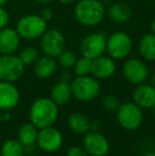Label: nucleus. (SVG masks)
<instances>
[{"instance_id":"1","label":"nucleus","mask_w":155,"mask_h":156,"mask_svg":"<svg viewBox=\"0 0 155 156\" xmlns=\"http://www.w3.org/2000/svg\"><path fill=\"white\" fill-rule=\"evenodd\" d=\"M29 117L37 129L52 126L58 120V107L50 98H39L30 107Z\"/></svg>"},{"instance_id":"2","label":"nucleus","mask_w":155,"mask_h":156,"mask_svg":"<svg viewBox=\"0 0 155 156\" xmlns=\"http://www.w3.org/2000/svg\"><path fill=\"white\" fill-rule=\"evenodd\" d=\"M75 16L84 26H97L105 16V8L99 0H80L75 8Z\"/></svg>"},{"instance_id":"3","label":"nucleus","mask_w":155,"mask_h":156,"mask_svg":"<svg viewBox=\"0 0 155 156\" xmlns=\"http://www.w3.org/2000/svg\"><path fill=\"white\" fill-rule=\"evenodd\" d=\"M16 31L20 38L28 41L39 38L47 31V21L44 20L39 15H26L17 21Z\"/></svg>"},{"instance_id":"4","label":"nucleus","mask_w":155,"mask_h":156,"mask_svg":"<svg viewBox=\"0 0 155 156\" xmlns=\"http://www.w3.org/2000/svg\"><path fill=\"white\" fill-rule=\"evenodd\" d=\"M72 96L79 101L87 102L96 99L100 94L101 87L95 78L88 76H77L70 84Z\"/></svg>"},{"instance_id":"5","label":"nucleus","mask_w":155,"mask_h":156,"mask_svg":"<svg viewBox=\"0 0 155 156\" xmlns=\"http://www.w3.org/2000/svg\"><path fill=\"white\" fill-rule=\"evenodd\" d=\"M141 108L134 102H125L120 104L117 109V121L124 129L135 131L143 123Z\"/></svg>"},{"instance_id":"6","label":"nucleus","mask_w":155,"mask_h":156,"mask_svg":"<svg viewBox=\"0 0 155 156\" xmlns=\"http://www.w3.org/2000/svg\"><path fill=\"white\" fill-rule=\"evenodd\" d=\"M133 47L132 38L125 32H115L106 39V51L114 60H122L130 54Z\"/></svg>"},{"instance_id":"7","label":"nucleus","mask_w":155,"mask_h":156,"mask_svg":"<svg viewBox=\"0 0 155 156\" xmlns=\"http://www.w3.org/2000/svg\"><path fill=\"white\" fill-rule=\"evenodd\" d=\"M25 65L18 56L14 54H1L0 55V81L15 82L23 76Z\"/></svg>"},{"instance_id":"8","label":"nucleus","mask_w":155,"mask_h":156,"mask_svg":"<svg viewBox=\"0 0 155 156\" xmlns=\"http://www.w3.org/2000/svg\"><path fill=\"white\" fill-rule=\"evenodd\" d=\"M65 37L58 30H47L41 36V49L45 55L58 58L65 50Z\"/></svg>"},{"instance_id":"9","label":"nucleus","mask_w":155,"mask_h":156,"mask_svg":"<svg viewBox=\"0 0 155 156\" xmlns=\"http://www.w3.org/2000/svg\"><path fill=\"white\" fill-rule=\"evenodd\" d=\"M106 51V38L101 33H91L85 36L80 44V52L82 56L90 60L103 55Z\"/></svg>"},{"instance_id":"10","label":"nucleus","mask_w":155,"mask_h":156,"mask_svg":"<svg viewBox=\"0 0 155 156\" xmlns=\"http://www.w3.org/2000/svg\"><path fill=\"white\" fill-rule=\"evenodd\" d=\"M37 142L39 149L47 153L56 152L63 144L62 133L52 125L41 129L37 135Z\"/></svg>"},{"instance_id":"11","label":"nucleus","mask_w":155,"mask_h":156,"mask_svg":"<svg viewBox=\"0 0 155 156\" xmlns=\"http://www.w3.org/2000/svg\"><path fill=\"white\" fill-rule=\"evenodd\" d=\"M83 148L90 156H105L110 151V144L102 134L88 131L83 139Z\"/></svg>"},{"instance_id":"12","label":"nucleus","mask_w":155,"mask_h":156,"mask_svg":"<svg viewBox=\"0 0 155 156\" xmlns=\"http://www.w3.org/2000/svg\"><path fill=\"white\" fill-rule=\"evenodd\" d=\"M123 74L132 84H143L149 76L147 65L139 58H130L123 65Z\"/></svg>"},{"instance_id":"13","label":"nucleus","mask_w":155,"mask_h":156,"mask_svg":"<svg viewBox=\"0 0 155 156\" xmlns=\"http://www.w3.org/2000/svg\"><path fill=\"white\" fill-rule=\"evenodd\" d=\"M20 94L15 85L11 82H0V109L10 111L17 106Z\"/></svg>"},{"instance_id":"14","label":"nucleus","mask_w":155,"mask_h":156,"mask_svg":"<svg viewBox=\"0 0 155 156\" xmlns=\"http://www.w3.org/2000/svg\"><path fill=\"white\" fill-rule=\"evenodd\" d=\"M20 36L16 29L3 28L0 30V54H13L19 47Z\"/></svg>"},{"instance_id":"15","label":"nucleus","mask_w":155,"mask_h":156,"mask_svg":"<svg viewBox=\"0 0 155 156\" xmlns=\"http://www.w3.org/2000/svg\"><path fill=\"white\" fill-rule=\"evenodd\" d=\"M116 71V63L114 58L107 56H99L93 60L91 63V72L97 79H107L112 76Z\"/></svg>"},{"instance_id":"16","label":"nucleus","mask_w":155,"mask_h":156,"mask_svg":"<svg viewBox=\"0 0 155 156\" xmlns=\"http://www.w3.org/2000/svg\"><path fill=\"white\" fill-rule=\"evenodd\" d=\"M134 103L140 108H153L155 106V87L149 84H139L133 93Z\"/></svg>"},{"instance_id":"17","label":"nucleus","mask_w":155,"mask_h":156,"mask_svg":"<svg viewBox=\"0 0 155 156\" xmlns=\"http://www.w3.org/2000/svg\"><path fill=\"white\" fill-rule=\"evenodd\" d=\"M34 72L41 79H48L54 74L58 68V62L51 56H43L38 58L37 61L33 64Z\"/></svg>"},{"instance_id":"18","label":"nucleus","mask_w":155,"mask_h":156,"mask_svg":"<svg viewBox=\"0 0 155 156\" xmlns=\"http://www.w3.org/2000/svg\"><path fill=\"white\" fill-rule=\"evenodd\" d=\"M133 15L132 9L124 2H117L107 9V16L115 23H123L131 19Z\"/></svg>"},{"instance_id":"19","label":"nucleus","mask_w":155,"mask_h":156,"mask_svg":"<svg viewBox=\"0 0 155 156\" xmlns=\"http://www.w3.org/2000/svg\"><path fill=\"white\" fill-rule=\"evenodd\" d=\"M72 96L71 86L68 82H58L51 88L50 91V99L55 103L56 105H64L69 102Z\"/></svg>"},{"instance_id":"20","label":"nucleus","mask_w":155,"mask_h":156,"mask_svg":"<svg viewBox=\"0 0 155 156\" xmlns=\"http://www.w3.org/2000/svg\"><path fill=\"white\" fill-rule=\"evenodd\" d=\"M140 56L146 61H155V34L148 33L140 38L138 44Z\"/></svg>"},{"instance_id":"21","label":"nucleus","mask_w":155,"mask_h":156,"mask_svg":"<svg viewBox=\"0 0 155 156\" xmlns=\"http://www.w3.org/2000/svg\"><path fill=\"white\" fill-rule=\"evenodd\" d=\"M68 126L73 133L82 135L90 129V122L84 114L73 113L68 118Z\"/></svg>"},{"instance_id":"22","label":"nucleus","mask_w":155,"mask_h":156,"mask_svg":"<svg viewBox=\"0 0 155 156\" xmlns=\"http://www.w3.org/2000/svg\"><path fill=\"white\" fill-rule=\"evenodd\" d=\"M38 131L37 127L32 122L30 123H25L20 126L18 131V140L23 144V146H32L37 140Z\"/></svg>"},{"instance_id":"23","label":"nucleus","mask_w":155,"mask_h":156,"mask_svg":"<svg viewBox=\"0 0 155 156\" xmlns=\"http://www.w3.org/2000/svg\"><path fill=\"white\" fill-rule=\"evenodd\" d=\"M1 156H23V144L19 140L9 139L2 144Z\"/></svg>"},{"instance_id":"24","label":"nucleus","mask_w":155,"mask_h":156,"mask_svg":"<svg viewBox=\"0 0 155 156\" xmlns=\"http://www.w3.org/2000/svg\"><path fill=\"white\" fill-rule=\"evenodd\" d=\"M18 58L25 66L33 65L37 61L38 56V50L34 47H26L19 53Z\"/></svg>"},{"instance_id":"25","label":"nucleus","mask_w":155,"mask_h":156,"mask_svg":"<svg viewBox=\"0 0 155 156\" xmlns=\"http://www.w3.org/2000/svg\"><path fill=\"white\" fill-rule=\"evenodd\" d=\"M91 63H93V60L85 58V56H81L80 58H77V62L73 67L77 76H88L91 72Z\"/></svg>"},{"instance_id":"26","label":"nucleus","mask_w":155,"mask_h":156,"mask_svg":"<svg viewBox=\"0 0 155 156\" xmlns=\"http://www.w3.org/2000/svg\"><path fill=\"white\" fill-rule=\"evenodd\" d=\"M58 58V63L63 68H65V69H70V68L75 67V64L77 62L76 54L71 51H67V50H64Z\"/></svg>"},{"instance_id":"27","label":"nucleus","mask_w":155,"mask_h":156,"mask_svg":"<svg viewBox=\"0 0 155 156\" xmlns=\"http://www.w3.org/2000/svg\"><path fill=\"white\" fill-rule=\"evenodd\" d=\"M120 106V101L114 94H108L103 99V107L108 112H117Z\"/></svg>"},{"instance_id":"28","label":"nucleus","mask_w":155,"mask_h":156,"mask_svg":"<svg viewBox=\"0 0 155 156\" xmlns=\"http://www.w3.org/2000/svg\"><path fill=\"white\" fill-rule=\"evenodd\" d=\"M10 21V15L8 11L4 10L3 6H0V30L5 28Z\"/></svg>"},{"instance_id":"29","label":"nucleus","mask_w":155,"mask_h":156,"mask_svg":"<svg viewBox=\"0 0 155 156\" xmlns=\"http://www.w3.org/2000/svg\"><path fill=\"white\" fill-rule=\"evenodd\" d=\"M67 156H89L87 154V152L84 150V148L81 147H71L67 152Z\"/></svg>"},{"instance_id":"30","label":"nucleus","mask_w":155,"mask_h":156,"mask_svg":"<svg viewBox=\"0 0 155 156\" xmlns=\"http://www.w3.org/2000/svg\"><path fill=\"white\" fill-rule=\"evenodd\" d=\"M39 16H41L45 21H49V20H51L52 17H53V11H52L50 8H45L41 10Z\"/></svg>"},{"instance_id":"31","label":"nucleus","mask_w":155,"mask_h":156,"mask_svg":"<svg viewBox=\"0 0 155 156\" xmlns=\"http://www.w3.org/2000/svg\"><path fill=\"white\" fill-rule=\"evenodd\" d=\"M62 76L63 82H69V80H70V78H71V74H70V72L67 71V69H66L64 72H62V76Z\"/></svg>"},{"instance_id":"32","label":"nucleus","mask_w":155,"mask_h":156,"mask_svg":"<svg viewBox=\"0 0 155 156\" xmlns=\"http://www.w3.org/2000/svg\"><path fill=\"white\" fill-rule=\"evenodd\" d=\"M58 1L63 4H70V3H72L73 1H76V0H58Z\"/></svg>"},{"instance_id":"33","label":"nucleus","mask_w":155,"mask_h":156,"mask_svg":"<svg viewBox=\"0 0 155 156\" xmlns=\"http://www.w3.org/2000/svg\"><path fill=\"white\" fill-rule=\"evenodd\" d=\"M151 31L153 34H155V18L153 19V21H152V23H151Z\"/></svg>"},{"instance_id":"34","label":"nucleus","mask_w":155,"mask_h":156,"mask_svg":"<svg viewBox=\"0 0 155 156\" xmlns=\"http://www.w3.org/2000/svg\"><path fill=\"white\" fill-rule=\"evenodd\" d=\"M150 80H151V85L153 87H155V73L152 74V76H151V79H150Z\"/></svg>"},{"instance_id":"35","label":"nucleus","mask_w":155,"mask_h":156,"mask_svg":"<svg viewBox=\"0 0 155 156\" xmlns=\"http://www.w3.org/2000/svg\"><path fill=\"white\" fill-rule=\"evenodd\" d=\"M37 2L39 3H49V2H51L52 0H36Z\"/></svg>"},{"instance_id":"36","label":"nucleus","mask_w":155,"mask_h":156,"mask_svg":"<svg viewBox=\"0 0 155 156\" xmlns=\"http://www.w3.org/2000/svg\"><path fill=\"white\" fill-rule=\"evenodd\" d=\"M9 0H0V6H3L6 4V2H8Z\"/></svg>"},{"instance_id":"37","label":"nucleus","mask_w":155,"mask_h":156,"mask_svg":"<svg viewBox=\"0 0 155 156\" xmlns=\"http://www.w3.org/2000/svg\"><path fill=\"white\" fill-rule=\"evenodd\" d=\"M141 156H155V153L154 152H151V153H147V154H143Z\"/></svg>"},{"instance_id":"38","label":"nucleus","mask_w":155,"mask_h":156,"mask_svg":"<svg viewBox=\"0 0 155 156\" xmlns=\"http://www.w3.org/2000/svg\"><path fill=\"white\" fill-rule=\"evenodd\" d=\"M152 111H153V116H154V118H155V106L152 108Z\"/></svg>"},{"instance_id":"39","label":"nucleus","mask_w":155,"mask_h":156,"mask_svg":"<svg viewBox=\"0 0 155 156\" xmlns=\"http://www.w3.org/2000/svg\"><path fill=\"white\" fill-rule=\"evenodd\" d=\"M18 1H26V0H18Z\"/></svg>"},{"instance_id":"40","label":"nucleus","mask_w":155,"mask_h":156,"mask_svg":"<svg viewBox=\"0 0 155 156\" xmlns=\"http://www.w3.org/2000/svg\"><path fill=\"white\" fill-rule=\"evenodd\" d=\"M0 156H1V154H0Z\"/></svg>"}]
</instances>
